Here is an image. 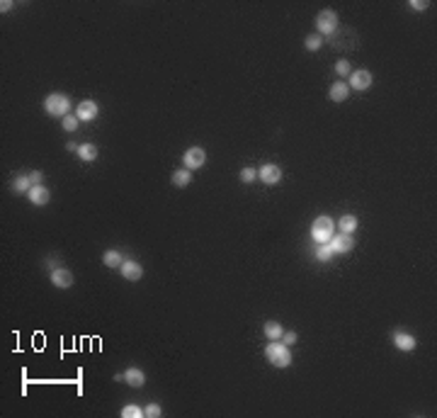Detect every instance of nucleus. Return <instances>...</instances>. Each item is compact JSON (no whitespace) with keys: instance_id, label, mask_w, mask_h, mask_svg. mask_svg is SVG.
<instances>
[{"instance_id":"f257e3e1","label":"nucleus","mask_w":437,"mask_h":418,"mask_svg":"<svg viewBox=\"0 0 437 418\" xmlns=\"http://www.w3.org/2000/svg\"><path fill=\"white\" fill-rule=\"evenodd\" d=\"M265 358H267L270 365H274V367H289V365H292L289 345H284L282 340H272V343L265 348Z\"/></svg>"},{"instance_id":"f03ea898","label":"nucleus","mask_w":437,"mask_h":418,"mask_svg":"<svg viewBox=\"0 0 437 418\" xmlns=\"http://www.w3.org/2000/svg\"><path fill=\"white\" fill-rule=\"evenodd\" d=\"M335 236V222L330 217H316L311 224V238L316 243H328Z\"/></svg>"},{"instance_id":"7ed1b4c3","label":"nucleus","mask_w":437,"mask_h":418,"mask_svg":"<svg viewBox=\"0 0 437 418\" xmlns=\"http://www.w3.org/2000/svg\"><path fill=\"white\" fill-rule=\"evenodd\" d=\"M44 110L51 117H61L63 119L66 114H70V100L63 93H51L49 98L44 100Z\"/></svg>"},{"instance_id":"20e7f679","label":"nucleus","mask_w":437,"mask_h":418,"mask_svg":"<svg viewBox=\"0 0 437 418\" xmlns=\"http://www.w3.org/2000/svg\"><path fill=\"white\" fill-rule=\"evenodd\" d=\"M338 27V13L335 10H321L316 17V29L321 34H333Z\"/></svg>"},{"instance_id":"39448f33","label":"nucleus","mask_w":437,"mask_h":418,"mask_svg":"<svg viewBox=\"0 0 437 418\" xmlns=\"http://www.w3.org/2000/svg\"><path fill=\"white\" fill-rule=\"evenodd\" d=\"M185 168L187 170H199V168L206 163V151L202 149V146H192V149H187L185 151Z\"/></svg>"},{"instance_id":"423d86ee","label":"nucleus","mask_w":437,"mask_h":418,"mask_svg":"<svg viewBox=\"0 0 437 418\" xmlns=\"http://www.w3.org/2000/svg\"><path fill=\"white\" fill-rule=\"evenodd\" d=\"M51 285L58 287V290H68V287H73V272H70L68 267H63V265L54 267V270H51Z\"/></svg>"},{"instance_id":"0eeeda50","label":"nucleus","mask_w":437,"mask_h":418,"mask_svg":"<svg viewBox=\"0 0 437 418\" xmlns=\"http://www.w3.org/2000/svg\"><path fill=\"white\" fill-rule=\"evenodd\" d=\"M258 178L265 185H277V182L282 180V168L274 166V163H265L262 168H258Z\"/></svg>"},{"instance_id":"6e6552de","label":"nucleus","mask_w":437,"mask_h":418,"mask_svg":"<svg viewBox=\"0 0 437 418\" xmlns=\"http://www.w3.org/2000/svg\"><path fill=\"white\" fill-rule=\"evenodd\" d=\"M328 246H330L333 253H350L355 248V241H352L350 234H335V236L328 241Z\"/></svg>"},{"instance_id":"1a4fd4ad","label":"nucleus","mask_w":437,"mask_h":418,"mask_svg":"<svg viewBox=\"0 0 437 418\" xmlns=\"http://www.w3.org/2000/svg\"><path fill=\"white\" fill-rule=\"evenodd\" d=\"M350 90H367L369 85H372V73L365 68H359V71H352L350 73Z\"/></svg>"},{"instance_id":"9d476101","label":"nucleus","mask_w":437,"mask_h":418,"mask_svg":"<svg viewBox=\"0 0 437 418\" xmlns=\"http://www.w3.org/2000/svg\"><path fill=\"white\" fill-rule=\"evenodd\" d=\"M97 102H93V100H83L81 105H78V110H76V117L81 119V122H93L97 117Z\"/></svg>"},{"instance_id":"9b49d317","label":"nucleus","mask_w":437,"mask_h":418,"mask_svg":"<svg viewBox=\"0 0 437 418\" xmlns=\"http://www.w3.org/2000/svg\"><path fill=\"white\" fill-rule=\"evenodd\" d=\"M119 272H122L124 280H131V282H136V280L143 277V267H141L136 260H124L122 267H119Z\"/></svg>"},{"instance_id":"f8f14e48","label":"nucleus","mask_w":437,"mask_h":418,"mask_svg":"<svg viewBox=\"0 0 437 418\" xmlns=\"http://www.w3.org/2000/svg\"><path fill=\"white\" fill-rule=\"evenodd\" d=\"M27 197H29V202L32 204H37V207H44L49 199H51V192L44 187V185H32V190L27 192Z\"/></svg>"},{"instance_id":"ddd939ff","label":"nucleus","mask_w":437,"mask_h":418,"mask_svg":"<svg viewBox=\"0 0 437 418\" xmlns=\"http://www.w3.org/2000/svg\"><path fill=\"white\" fill-rule=\"evenodd\" d=\"M394 345H396L398 350H403V353H410V350H415V345H418V340L413 338L410 333H394Z\"/></svg>"},{"instance_id":"4468645a","label":"nucleus","mask_w":437,"mask_h":418,"mask_svg":"<svg viewBox=\"0 0 437 418\" xmlns=\"http://www.w3.org/2000/svg\"><path fill=\"white\" fill-rule=\"evenodd\" d=\"M124 382H126L129 387H143V384H146V375H143L138 367H129V370L124 372Z\"/></svg>"},{"instance_id":"2eb2a0df","label":"nucleus","mask_w":437,"mask_h":418,"mask_svg":"<svg viewBox=\"0 0 437 418\" xmlns=\"http://www.w3.org/2000/svg\"><path fill=\"white\" fill-rule=\"evenodd\" d=\"M347 95H350V85L347 83H333L330 90H328V98L333 102H342V100H347Z\"/></svg>"},{"instance_id":"dca6fc26","label":"nucleus","mask_w":437,"mask_h":418,"mask_svg":"<svg viewBox=\"0 0 437 418\" xmlns=\"http://www.w3.org/2000/svg\"><path fill=\"white\" fill-rule=\"evenodd\" d=\"M338 229H340V234H350L352 236L357 231V217L355 214H345L340 222H338Z\"/></svg>"},{"instance_id":"f3484780","label":"nucleus","mask_w":437,"mask_h":418,"mask_svg":"<svg viewBox=\"0 0 437 418\" xmlns=\"http://www.w3.org/2000/svg\"><path fill=\"white\" fill-rule=\"evenodd\" d=\"M76 154H78L81 161H88V163H90V161H95L97 158V146L95 144H81Z\"/></svg>"},{"instance_id":"a211bd4d","label":"nucleus","mask_w":437,"mask_h":418,"mask_svg":"<svg viewBox=\"0 0 437 418\" xmlns=\"http://www.w3.org/2000/svg\"><path fill=\"white\" fill-rule=\"evenodd\" d=\"M190 180H192V170H187V168H178L173 173V185L175 187H185V185H190Z\"/></svg>"},{"instance_id":"6ab92c4d","label":"nucleus","mask_w":437,"mask_h":418,"mask_svg":"<svg viewBox=\"0 0 437 418\" xmlns=\"http://www.w3.org/2000/svg\"><path fill=\"white\" fill-rule=\"evenodd\" d=\"M13 190H15V195H25V192H29V190H32L29 175H17L13 182Z\"/></svg>"},{"instance_id":"aec40b11","label":"nucleus","mask_w":437,"mask_h":418,"mask_svg":"<svg viewBox=\"0 0 437 418\" xmlns=\"http://www.w3.org/2000/svg\"><path fill=\"white\" fill-rule=\"evenodd\" d=\"M282 333H284L282 323H277V321H267V323H265V335H267L270 340H279Z\"/></svg>"},{"instance_id":"412c9836","label":"nucleus","mask_w":437,"mask_h":418,"mask_svg":"<svg viewBox=\"0 0 437 418\" xmlns=\"http://www.w3.org/2000/svg\"><path fill=\"white\" fill-rule=\"evenodd\" d=\"M102 260H105V265H107V267H117V270H119V267H122V263H124V258H122V253H119V251H107Z\"/></svg>"},{"instance_id":"4be33fe9","label":"nucleus","mask_w":437,"mask_h":418,"mask_svg":"<svg viewBox=\"0 0 437 418\" xmlns=\"http://www.w3.org/2000/svg\"><path fill=\"white\" fill-rule=\"evenodd\" d=\"M335 253L330 251V246L328 243H316V260H321V263H328L330 258H333Z\"/></svg>"},{"instance_id":"5701e85b","label":"nucleus","mask_w":437,"mask_h":418,"mask_svg":"<svg viewBox=\"0 0 437 418\" xmlns=\"http://www.w3.org/2000/svg\"><path fill=\"white\" fill-rule=\"evenodd\" d=\"M141 416H146L141 406L129 404V406H124V408H122V418H141Z\"/></svg>"},{"instance_id":"b1692460","label":"nucleus","mask_w":437,"mask_h":418,"mask_svg":"<svg viewBox=\"0 0 437 418\" xmlns=\"http://www.w3.org/2000/svg\"><path fill=\"white\" fill-rule=\"evenodd\" d=\"M61 124H63V129H66V131H76V129H78V124H81V119H78L76 114H66V117L61 119Z\"/></svg>"},{"instance_id":"393cba45","label":"nucleus","mask_w":437,"mask_h":418,"mask_svg":"<svg viewBox=\"0 0 437 418\" xmlns=\"http://www.w3.org/2000/svg\"><path fill=\"white\" fill-rule=\"evenodd\" d=\"M323 46V37L321 34H311V37H306V49L309 51H318Z\"/></svg>"},{"instance_id":"a878e982","label":"nucleus","mask_w":437,"mask_h":418,"mask_svg":"<svg viewBox=\"0 0 437 418\" xmlns=\"http://www.w3.org/2000/svg\"><path fill=\"white\" fill-rule=\"evenodd\" d=\"M335 73H338V76H350V73H352V66H350V61L340 58V61L335 63Z\"/></svg>"},{"instance_id":"bb28decb","label":"nucleus","mask_w":437,"mask_h":418,"mask_svg":"<svg viewBox=\"0 0 437 418\" xmlns=\"http://www.w3.org/2000/svg\"><path fill=\"white\" fill-rule=\"evenodd\" d=\"M143 413L149 418H158L161 413H163V408H161V404H149L146 408H143Z\"/></svg>"},{"instance_id":"cd10ccee","label":"nucleus","mask_w":437,"mask_h":418,"mask_svg":"<svg viewBox=\"0 0 437 418\" xmlns=\"http://www.w3.org/2000/svg\"><path fill=\"white\" fill-rule=\"evenodd\" d=\"M255 178H258V170H255V168H243V170H241V180L243 182H253Z\"/></svg>"},{"instance_id":"c85d7f7f","label":"nucleus","mask_w":437,"mask_h":418,"mask_svg":"<svg viewBox=\"0 0 437 418\" xmlns=\"http://www.w3.org/2000/svg\"><path fill=\"white\" fill-rule=\"evenodd\" d=\"M297 338H299V335H297V331H284L279 340H282L284 345H294V343H297Z\"/></svg>"},{"instance_id":"c756f323","label":"nucleus","mask_w":437,"mask_h":418,"mask_svg":"<svg viewBox=\"0 0 437 418\" xmlns=\"http://www.w3.org/2000/svg\"><path fill=\"white\" fill-rule=\"evenodd\" d=\"M408 5L413 8V10H425V8H427V3H425V0H410Z\"/></svg>"},{"instance_id":"7c9ffc66","label":"nucleus","mask_w":437,"mask_h":418,"mask_svg":"<svg viewBox=\"0 0 437 418\" xmlns=\"http://www.w3.org/2000/svg\"><path fill=\"white\" fill-rule=\"evenodd\" d=\"M29 180H32V185H41V173L39 170H32L29 173Z\"/></svg>"},{"instance_id":"2f4dec72","label":"nucleus","mask_w":437,"mask_h":418,"mask_svg":"<svg viewBox=\"0 0 437 418\" xmlns=\"http://www.w3.org/2000/svg\"><path fill=\"white\" fill-rule=\"evenodd\" d=\"M0 10H3V13H10V10H13V3H10V0H3V3H0Z\"/></svg>"},{"instance_id":"473e14b6","label":"nucleus","mask_w":437,"mask_h":418,"mask_svg":"<svg viewBox=\"0 0 437 418\" xmlns=\"http://www.w3.org/2000/svg\"><path fill=\"white\" fill-rule=\"evenodd\" d=\"M66 149H68V151H78V144H73V141H68V144H66Z\"/></svg>"}]
</instances>
